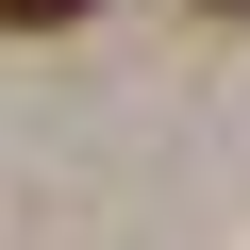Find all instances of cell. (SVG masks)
Returning <instances> with one entry per match:
<instances>
[{"mask_svg": "<svg viewBox=\"0 0 250 250\" xmlns=\"http://www.w3.org/2000/svg\"><path fill=\"white\" fill-rule=\"evenodd\" d=\"M67 17H83V0H0V34H67Z\"/></svg>", "mask_w": 250, "mask_h": 250, "instance_id": "1", "label": "cell"}]
</instances>
